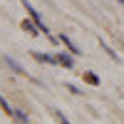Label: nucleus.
Returning <instances> with one entry per match:
<instances>
[{
  "mask_svg": "<svg viewBox=\"0 0 124 124\" xmlns=\"http://www.w3.org/2000/svg\"><path fill=\"white\" fill-rule=\"evenodd\" d=\"M23 30H25L27 35H40V32H42V30H40V25L35 23L32 17H27V20H23Z\"/></svg>",
  "mask_w": 124,
  "mask_h": 124,
  "instance_id": "1",
  "label": "nucleus"
},
{
  "mask_svg": "<svg viewBox=\"0 0 124 124\" xmlns=\"http://www.w3.org/2000/svg\"><path fill=\"white\" fill-rule=\"evenodd\" d=\"M30 55H32L37 62H45V65H60V62H57V57H52V55H45V52H37V50H32Z\"/></svg>",
  "mask_w": 124,
  "mask_h": 124,
  "instance_id": "2",
  "label": "nucleus"
},
{
  "mask_svg": "<svg viewBox=\"0 0 124 124\" xmlns=\"http://www.w3.org/2000/svg\"><path fill=\"white\" fill-rule=\"evenodd\" d=\"M60 42H62V45H65V47L70 50V52H72V55H79V47H77L75 42H72V40H70V37H67L65 32H60Z\"/></svg>",
  "mask_w": 124,
  "mask_h": 124,
  "instance_id": "3",
  "label": "nucleus"
},
{
  "mask_svg": "<svg viewBox=\"0 0 124 124\" xmlns=\"http://www.w3.org/2000/svg\"><path fill=\"white\" fill-rule=\"evenodd\" d=\"M57 62H60L62 67H67V70L75 67V60H72V55H67V52H60V55H57Z\"/></svg>",
  "mask_w": 124,
  "mask_h": 124,
  "instance_id": "4",
  "label": "nucleus"
},
{
  "mask_svg": "<svg viewBox=\"0 0 124 124\" xmlns=\"http://www.w3.org/2000/svg\"><path fill=\"white\" fill-rule=\"evenodd\" d=\"M5 65H8L10 70H13V72H17V75H25V70L20 67V65H17V62H15L13 57H5Z\"/></svg>",
  "mask_w": 124,
  "mask_h": 124,
  "instance_id": "5",
  "label": "nucleus"
},
{
  "mask_svg": "<svg viewBox=\"0 0 124 124\" xmlns=\"http://www.w3.org/2000/svg\"><path fill=\"white\" fill-rule=\"evenodd\" d=\"M13 119L17 122V124H30V119H27V114L23 109H15V114H13Z\"/></svg>",
  "mask_w": 124,
  "mask_h": 124,
  "instance_id": "6",
  "label": "nucleus"
},
{
  "mask_svg": "<svg viewBox=\"0 0 124 124\" xmlns=\"http://www.w3.org/2000/svg\"><path fill=\"white\" fill-rule=\"evenodd\" d=\"M0 107H3V109H5V114H10V117L15 114V107H10V102H8L3 94H0Z\"/></svg>",
  "mask_w": 124,
  "mask_h": 124,
  "instance_id": "7",
  "label": "nucleus"
},
{
  "mask_svg": "<svg viewBox=\"0 0 124 124\" xmlns=\"http://www.w3.org/2000/svg\"><path fill=\"white\" fill-rule=\"evenodd\" d=\"M99 45H102V47H104V52H107V55H109L112 60H114V62H119V55H117V52H114V50H112L109 45H104V40H99Z\"/></svg>",
  "mask_w": 124,
  "mask_h": 124,
  "instance_id": "8",
  "label": "nucleus"
},
{
  "mask_svg": "<svg viewBox=\"0 0 124 124\" xmlns=\"http://www.w3.org/2000/svg\"><path fill=\"white\" fill-rule=\"evenodd\" d=\"M85 79L89 82V85H94V87H99V77L94 75V72H85Z\"/></svg>",
  "mask_w": 124,
  "mask_h": 124,
  "instance_id": "9",
  "label": "nucleus"
},
{
  "mask_svg": "<svg viewBox=\"0 0 124 124\" xmlns=\"http://www.w3.org/2000/svg\"><path fill=\"white\" fill-rule=\"evenodd\" d=\"M52 114L57 117V122H60V124H70V122H67V117H65V114H62V112H60V109H52Z\"/></svg>",
  "mask_w": 124,
  "mask_h": 124,
  "instance_id": "10",
  "label": "nucleus"
},
{
  "mask_svg": "<svg viewBox=\"0 0 124 124\" xmlns=\"http://www.w3.org/2000/svg\"><path fill=\"white\" fill-rule=\"evenodd\" d=\"M70 92H72V94H82V92H79V87H75V85H65Z\"/></svg>",
  "mask_w": 124,
  "mask_h": 124,
  "instance_id": "11",
  "label": "nucleus"
}]
</instances>
